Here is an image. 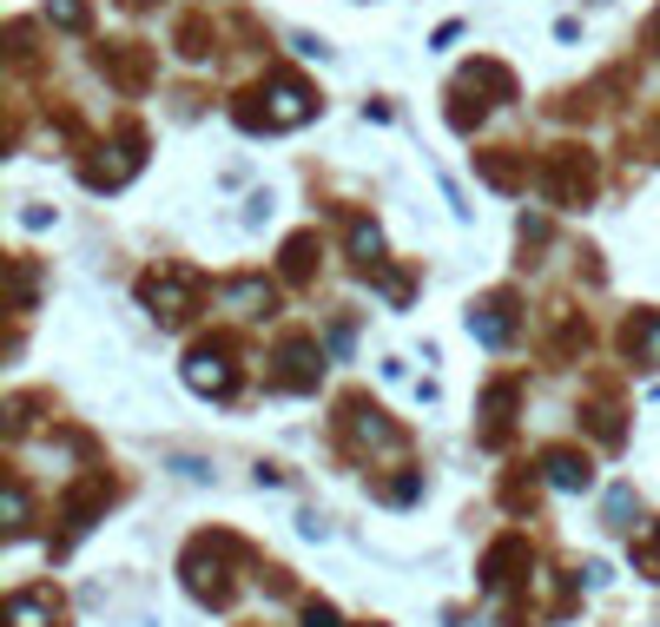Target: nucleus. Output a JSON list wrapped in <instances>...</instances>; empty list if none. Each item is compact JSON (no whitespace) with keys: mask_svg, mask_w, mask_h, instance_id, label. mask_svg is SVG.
Listing matches in <instances>:
<instances>
[{"mask_svg":"<svg viewBox=\"0 0 660 627\" xmlns=\"http://www.w3.org/2000/svg\"><path fill=\"white\" fill-rule=\"evenodd\" d=\"M139 298L152 304V317H165V324H178V317L192 311V278H185V271H152V278L139 284Z\"/></svg>","mask_w":660,"mask_h":627,"instance_id":"nucleus-1","label":"nucleus"},{"mask_svg":"<svg viewBox=\"0 0 660 627\" xmlns=\"http://www.w3.org/2000/svg\"><path fill=\"white\" fill-rule=\"evenodd\" d=\"M185 383H192L198 397H225V390H231V357L212 350V344L192 350V357H185Z\"/></svg>","mask_w":660,"mask_h":627,"instance_id":"nucleus-2","label":"nucleus"},{"mask_svg":"<svg viewBox=\"0 0 660 627\" xmlns=\"http://www.w3.org/2000/svg\"><path fill=\"white\" fill-rule=\"evenodd\" d=\"M218 555H225V542H198V549L185 555V582H192V595H198V602H218V595H225Z\"/></svg>","mask_w":660,"mask_h":627,"instance_id":"nucleus-3","label":"nucleus"},{"mask_svg":"<svg viewBox=\"0 0 660 627\" xmlns=\"http://www.w3.org/2000/svg\"><path fill=\"white\" fill-rule=\"evenodd\" d=\"M311 112H317V99H311L297 79H278V86H271V112H264L271 126H304Z\"/></svg>","mask_w":660,"mask_h":627,"instance_id":"nucleus-4","label":"nucleus"},{"mask_svg":"<svg viewBox=\"0 0 660 627\" xmlns=\"http://www.w3.org/2000/svg\"><path fill=\"white\" fill-rule=\"evenodd\" d=\"M469 331L483 344H509V298H489V304H469Z\"/></svg>","mask_w":660,"mask_h":627,"instance_id":"nucleus-5","label":"nucleus"},{"mask_svg":"<svg viewBox=\"0 0 660 627\" xmlns=\"http://www.w3.org/2000/svg\"><path fill=\"white\" fill-rule=\"evenodd\" d=\"M542 469H549V483H555V489H588V483H595L588 456H575V450H549V463H542Z\"/></svg>","mask_w":660,"mask_h":627,"instance_id":"nucleus-6","label":"nucleus"},{"mask_svg":"<svg viewBox=\"0 0 660 627\" xmlns=\"http://www.w3.org/2000/svg\"><path fill=\"white\" fill-rule=\"evenodd\" d=\"M317 370H324L317 344H284V383H291V390H311V383H317Z\"/></svg>","mask_w":660,"mask_h":627,"instance_id":"nucleus-7","label":"nucleus"},{"mask_svg":"<svg viewBox=\"0 0 660 627\" xmlns=\"http://www.w3.org/2000/svg\"><path fill=\"white\" fill-rule=\"evenodd\" d=\"M350 251H357L364 264H377V251H383V231H377V218H350Z\"/></svg>","mask_w":660,"mask_h":627,"instance_id":"nucleus-8","label":"nucleus"},{"mask_svg":"<svg viewBox=\"0 0 660 627\" xmlns=\"http://www.w3.org/2000/svg\"><path fill=\"white\" fill-rule=\"evenodd\" d=\"M7 621L13 627H46V595H13V602H7Z\"/></svg>","mask_w":660,"mask_h":627,"instance_id":"nucleus-9","label":"nucleus"},{"mask_svg":"<svg viewBox=\"0 0 660 627\" xmlns=\"http://www.w3.org/2000/svg\"><path fill=\"white\" fill-rule=\"evenodd\" d=\"M225 298H231V304H245V317L271 304V291H264V284H251V278H238V284H225Z\"/></svg>","mask_w":660,"mask_h":627,"instance_id":"nucleus-10","label":"nucleus"},{"mask_svg":"<svg viewBox=\"0 0 660 627\" xmlns=\"http://www.w3.org/2000/svg\"><path fill=\"white\" fill-rule=\"evenodd\" d=\"M7 529H13V536L26 529V489H20V483H7Z\"/></svg>","mask_w":660,"mask_h":627,"instance_id":"nucleus-11","label":"nucleus"},{"mask_svg":"<svg viewBox=\"0 0 660 627\" xmlns=\"http://www.w3.org/2000/svg\"><path fill=\"white\" fill-rule=\"evenodd\" d=\"M46 20H59V26H86V7H79V0H46Z\"/></svg>","mask_w":660,"mask_h":627,"instance_id":"nucleus-12","label":"nucleus"},{"mask_svg":"<svg viewBox=\"0 0 660 627\" xmlns=\"http://www.w3.org/2000/svg\"><path fill=\"white\" fill-rule=\"evenodd\" d=\"M635 344H641V364H660V317H648V324H641V337H635Z\"/></svg>","mask_w":660,"mask_h":627,"instance_id":"nucleus-13","label":"nucleus"},{"mask_svg":"<svg viewBox=\"0 0 660 627\" xmlns=\"http://www.w3.org/2000/svg\"><path fill=\"white\" fill-rule=\"evenodd\" d=\"M628 509H635V496L615 489V496H608V529H628Z\"/></svg>","mask_w":660,"mask_h":627,"instance_id":"nucleus-14","label":"nucleus"},{"mask_svg":"<svg viewBox=\"0 0 660 627\" xmlns=\"http://www.w3.org/2000/svg\"><path fill=\"white\" fill-rule=\"evenodd\" d=\"M635 555H641V569H648V575L660 582V529L648 536V542H641V549H635Z\"/></svg>","mask_w":660,"mask_h":627,"instance_id":"nucleus-15","label":"nucleus"},{"mask_svg":"<svg viewBox=\"0 0 660 627\" xmlns=\"http://www.w3.org/2000/svg\"><path fill=\"white\" fill-rule=\"evenodd\" d=\"M264 218H271V192H258V198L245 205V225H264Z\"/></svg>","mask_w":660,"mask_h":627,"instance_id":"nucleus-16","label":"nucleus"},{"mask_svg":"<svg viewBox=\"0 0 660 627\" xmlns=\"http://www.w3.org/2000/svg\"><path fill=\"white\" fill-rule=\"evenodd\" d=\"M291 46H297V53H304V60H324V53H331V46H324V40H311V33H297V40H291Z\"/></svg>","mask_w":660,"mask_h":627,"instance_id":"nucleus-17","label":"nucleus"},{"mask_svg":"<svg viewBox=\"0 0 660 627\" xmlns=\"http://www.w3.org/2000/svg\"><path fill=\"white\" fill-rule=\"evenodd\" d=\"M304 627H337V615H331V608H324V602H317V608H311V615H304Z\"/></svg>","mask_w":660,"mask_h":627,"instance_id":"nucleus-18","label":"nucleus"}]
</instances>
